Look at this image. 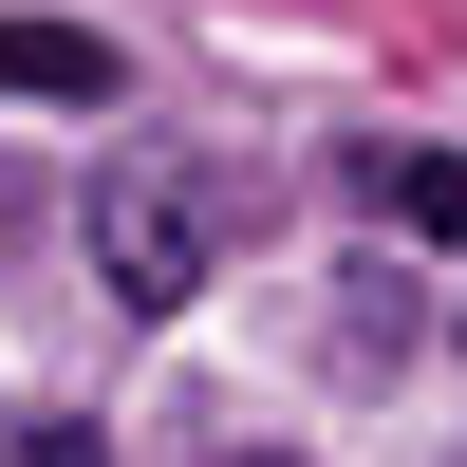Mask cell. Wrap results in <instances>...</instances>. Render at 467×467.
I'll use <instances>...</instances> for the list:
<instances>
[{
	"label": "cell",
	"mask_w": 467,
	"mask_h": 467,
	"mask_svg": "<svg viewBox=\"0 0 467 467\" xmlns=\"http://www.w3.org/2000/svg\"><path fill=\"white\" fill-rule=\"evenodd\" d=\"M0 94H37V112H112V37H75V19H0Z\"/></svg>",
	"instance_id": "obj_2"
},
{
	"label": "cell",
	"mask_w": 467,
	"mask_h": 467,
	"mask_svg": "<svg viewBox=\"0 0 467 467\" xmlns=\"http://www.w3.org/2000/svg\"><path fill=\"white\" fill-rule=\"evenodd\" d=\"M206 244H224V187H206V169H112V187H94V281L131 299V318L206 299Z\"/></svg>",
	"instance_id": "obj_1"
},
{
	"label": "cell",
	"mask_w": 467,
	"mask_h": 467,
	"mask_svg": "<svg viewBox=\"0 0 467 467\" xmlns=\"http://www.w3.org/2000/svg\"><path fill=\"white\" fill-rule=\"evenodd\" d=\"M356 206L411 244H467V150H356Z\"/></svg>",
	"instance_id": "obj_3"
}]
</instances>
